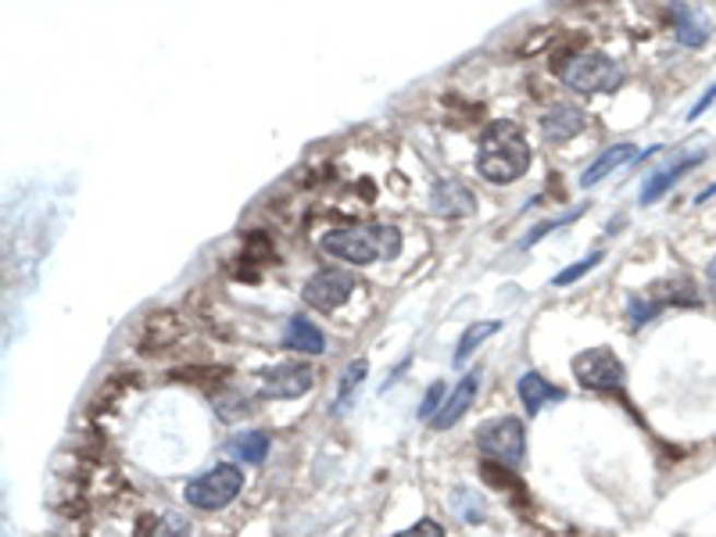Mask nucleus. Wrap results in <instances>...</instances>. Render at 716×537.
I'll use <instances>...</instances> for the list:
<instances>
[{
  "instance_id": "423d86ee",
  "label": "nucleus",
  "mask_w": 716,
  "mask_h": 537,
  "mask_svg": "<svg viewBox=\"0 0 716 537\" xmlns=\"http://www.w3.org/2000/svg\"><path fill=\"white\" fill-rule=\"evenodd\" d=\"M573 377H577L580 387H588V391H617L623 377H627V369H623L613 348L598 344V348L573 355Z\"/></svg>"
},
{
  "instance_id": "f3484780",
  "label": "nucleus",
  "mask_w": 716,
  "mask_h": 537,
  "mask_svg": "<svg viewBox=\"0 0 716 537\" xmlns=\"http://www.w3.org/2000/svg\"><path fill=\"white\" fill-rule=\"evenodd\" d=\"M702 158H681L677 165H670V169H662V172H656L653 179H648V183L642 187V204H653V201H659L662 194H667V190L677 183V179H681L688 169H695Z\"/></svg>"
},
{
  "instance_id": "4468645a",
  "label": "nucleus",
  "mask_w": 716,
  "mask_h": 537,
  "mask_svg": "<svg viewBox=\"0 0 716 537\" xmlns=\"http://www.w3.org/2000/svg\"><path fill=\"white\" fill-rule=\"evenodd\" d=\"M637 158V147L634 144H613V147H606L602 155H598L588 169H584V176H580V187L588 190V187H598L602 183L606 176H613L617 169H623L627 162H634Z\"/></svg>"
},
{
  "instance_id": "0eeeda50",
  "label": "nucleus",
  "mask_w": 716,
  "mask_h": 537,
  "mask_svg": "<svg viewBox=\"0 0 716 537\" xmlns=\"http://www.w3.org/2000/svg\"><path fill=\"white\" fill-rule=\"evenodd\" d=\"M351 294H355V276L344 273V268H319V273H312L302 287L305 305L316 312H337Z\"/></svg>"
},
{
  "instance_id": "b1692460",
  "label": "nucleus",
  "mask_w": 716,
  "mask_h": 537,
  "mask_svg": "<svg viewBox=\"0 0 716 537\" xmlns=\"http://www.w3.org/2000/svg\"><path fill=\"white\" fill-rule=\"evenodd\" d=\"M395 537H445V527H441L437 520H415V527L401 530Z\"/></svg>"
},
{
  "instance_id": "6ab92c4d",
  "label": "nucleus",
  "mask_w": 716,
  "mask_h": 537,
  "mask_svg": "<svg viewBox=\"0 0 716 537\" xmlns=\"http://www.w3.org/2000/svg\"><path fill=\"white\" fill-rule=\"evenodd\" d=\"M498 330H502V323H473V326H466V334L459 337V348H455V366H462L466 358H470L488 337L498 334Z\"/></svg>"
},
{
  "instance_id": "f03ea898",
  "label": "nucleus",
  "mask_w": 716,
  "mask_h": 537,
  "mask_svg": "<svg viewBox=\"0 0 716 537\" xmlns=\"http://www.w3.org/2000/svg\"><path fill=\"white\" fill-rule=\"evenodd\" d=\"M322 254L351 265H373L380 259H398L401 254V234L395 226H351V229H330L319 240Z\"/></svg>"
},
{
  "instance_id": "6e6552de",
  "label": "nucleus",
  "mask_w": 716,
  "mask_h": 537,
  "mask_svg": "<svg viewBox=\"0 0 716 537\" xmlns=\"http://www.w3.org/2000/svg\"><path fill=\"white\" fill-rule=\"evenodd\" d=\"M316 387V369L308 362H280L262 373L266 398H302Z\"/></svg>"
},
{
  "instance_id": "39448f33",
  "label": "nucleus",
  "mask_w": 716,
  "mask_h": 537,
  "mask_svg": "<svg viewBox=\"0 0 716 537\" xmlns=\"http://www.w3.org/2000/svg\"><path fill=\"white\" fill-rule=\"evenodd\" d=\"M244 491V469L233 466V463H219L201 477H193L187 484V505L201 509V513H219V509H226L233 498Z\"/></svg>"
},
{
  "instance_id": "2eb2a0df",
  "label": "nucleus",
  "mask_w": 716,
  "mask_h": 537,
  "mask_svg": "<svg viewBox=\"0 0 716 537\" xmlns=\"http://www.w3.org/2000/svg\"><path fill=\"white\" fill-rule=\"evenodd\" d=\"M283 348L302 351V355H322V351H327V337H322V330H319V326H312L308 319L294 315L291 323H286Z\"/></svg>"
},
{
  "instance_id": "dca6fc26",
  "label": "nucleus",
  "mask_w": 716,
  "mask_h": 537,
  "mask_svg": "<svg viewBox=\"0 0 716 537\" xmlns=\"http://www.w3.org/2000/svg\"><path fill=\"white\" fill-rule=\"evenodd\" d=\"M230 455L237 458V463L262 466V463H266V455H269V433H262V430L233 433V438H230Z\"/></svg>"
},
{
  "instance_id": "ddd939ff",
  "label": "nucleus",
  "mask_w": 716,
  "mask_h": 537,
  "mask_svg": "<svg viewBox=\"0 0 716 537\" xmlns=\"http://www.w3.org/2000/svg\"><path fill=\"white\" fill-rule=\"evenodd\" d=\"M477 391H480V377H477V373H466V377L459 380V387L448 394L445 408H441V413L434 416V430H451L455 423H459V419L470 413Z\"/></svg>"
},
{
  "instance_id": "7ed1b4c3",
  "label": "nucleus",
  "mask_w": 716,
  "mask_h": 537,
  "mask_svg": "<svg viewBox=\"0 0 716 537\" xmlns=\"http://www.w3.org/2000/svg\"><path fill=\"white\" fill-rule=\"evenodd\" d=\"M559 75L577 94H617V86L623 83V69L606 50H580V55L563 61Z\"/></svg>"
},
{
  "instance_id": "f257e3e1",
  "label": "nucleus",
  "mask_w": 716,
  "mask_h": 537,
  "mask_svg": "<svg viewBox=\"0 0 716 537\" xmlns=\"http://www.w3.org/2000/svg\"><path fill=\"white\" fill-rule=\"evenodd\" d=\"M533 162V151L527 144L524 130L516 122H491L484 133H480V147H477V172L488 179V183H516L519 176H527Z\"/></svg>"
},
{
  "instance_id": "5701e85b",
  "label": "nucleus",
  "mask_w": 716,
  "mask_h": 537,
  "mask_svg": "<svg viewBox=\"0 0 716 537\" xmlns=\"http://www.w3.org/2000/svg\"><path fill=\"white\" fill-rule=\"evenodd\" d=\"M154 537H190V523H187L184 516L168 513V516H162V523H159V530H154Z\"/></svg>"
},
{
  "instance_id": "412c9836",
  "label": "nucleus",
  "mask_w": 716,
  "mask_h": 537,
  "mask_svg": "<svg viewBox=\"0 0 716 537\" xmlns=\"http://www.w3.org/2000/svg\"><path fill=\"white\" fill-rule=\"evenodd\" d=\"M448 387H445V380H437V383H430V391H426V398H423V405H420V419H430L434 423V416L445 408V402H448Z\"/></svg>"
},
{
  "instance_id": "393cba45",
  "label": "nucleus",
  "mask_w": 716,
  "mask_h": 537,
  "mask_svg": "<svg viewBox=\"0 0 716 537\" xmlns=\"http://www.w3.org/2000/svg\"><path fill=\"white\" fill-rule=\"evenodd\" d=\"M713 100H716V83H713V86L706 90V94H702V97L695 100V108H692V111H688V122H695V119H702V111H706V108L713 105Z\"/></svg>"
},
{
  "instance_id": "4be33fe9",
  "label": "nucleus",
  "mask_w": 716,
  "mask_h": 537,
  "mask_svg": "<svg viewBox=\"0 0 716 537\" xmlns=\"http://www.w3.org/2000/svg\"><path fill=\"white\" fill-rule=\"evenodd\" d=\"M659 309H662V301H642V298H631V326H645V323H653Z\"/></svg>"
},
{
  "instance_id": "a211bd4d",
  "label": "nucleus",
  "mask_w": 716,
  "mask_h": 537,
  "mask_svg": "<svg viewBox=\"0 0 716 537\" xmlns=\"http://www.w3.org/2000/svg\"><path fill=\"white\" fill-rule=\"evenodd\" d=\"M369 373V362L366 358H351L348 369L341 373V387H337V402H333V413H344L348 402L355 398V391L362 387V380Z\"/></svg>"
},
{
  "instance_id": "20e7f679",
  "label": "nucleus",
  "mask_w": 716,
  "mask_h": 537,
  "mask_svg": "<svg viewBox=\"0 0 716 537\" xmlns=\"http://www.w3.org/2000/svg\"><path fill=\"white\" fill-rule=\"evenodd\" d=\"M477 452L505 469H519L527 463V427L524 419L502 416L477 430Z\"/></svg>"
},
{
  "instance_id": "1a4fd4ad",
  "label": "nucleus",
  "mask_w": 716,
  "mask_h": 537,
  "mask_svg": "<svg viewBox=\"0 0 716 537\" xmlns=\"http://www.w3.org/2000/svg\"><path fill=\"white\" fill-rule=\"evenodd\" d=\"M430 212L441 215V219H466V215L477 212V194L459 179H441L430 190Z\"/></svg>"
},
{
  "instance_id": "9b49d317",
  "label": "nucleus",
  "mask_w": 716,
  "mask_h": 537,
  "mask_svg": "<svg viewBox=\"0 0 716 537\" xmlns=\"http://www.w3.org/2000/svg\"><path fill=\"white\" fill-rule=\"evenodd\" d=\"M516 391H519V402H524V408H527V416H538L544 405H552V402H563V398H566V391L559 387V383L544 380V377L538 373V369H530V373L519 377Z\"/></svg>"
},
{
  "instance_id": "a878e982",
  "label": "nucleus",
  "mask_w": 716,
  "mask_h": 537,
  "mask_svg": "<svg viewBox=\"0 0 716 537\" xmlns=\"http://www.w3.org/2000/svg\"><path fill=\"white\" fill-rule=\"evenodd\" d=\"M706 284H709L713 298H716V259H713V262H709V268H706Z\"/></svg>"
},
{
  "instance_id": "9d476101",
  "label": "nucleus",
  "mask_w": 716,
  "mask_h": 537,
  "mask_svg": "<svg viewBox=\"0 0 716 537\" xmlns=\"http://www.w3.org/2000/svg\"><path fill=\"white\" fill-rule=\"evenodd\" d=\"M584 126H588V115L577 105H552L541 115V136L549 144H570L573 136L584 133Z\"/></svg>"
},
{
  "instance_id": "f8f14e48",
  "label": "nucleus",
  "mask_w": 716,
  "mask_h": 537,
  "mask_svg": "<svg viewBox=\"0 0 716 537\" xmlns=\"http://www.w3.org/2000/svg\"><path fill=\"white\" fill-rule=\"evenodd\" d=\"M673 36L681 47H692V50L706 47L709 44V19L692 4H677L673 8Z\"/></svg>"
},
{
  "instance_id": "aec40b11",
  "label": "nucleus",
  "mask_w": 716,
  "mask_h": 537,
  "mask_svg": "<svg viewBox=\"0 0 716 537\" xmlns=\"http://www.w3.org/2000/svg\"><path fill=\"white\" fill-rule=\"evenodd\" d=\"M602 259H606V251H591L588 259L573 262L570 268H563V273H555V276H552V284H555V287H570V284H577V279H580V276H588L591 268H595L598 262H602Z\"/></svg>"
}]
</instances>
